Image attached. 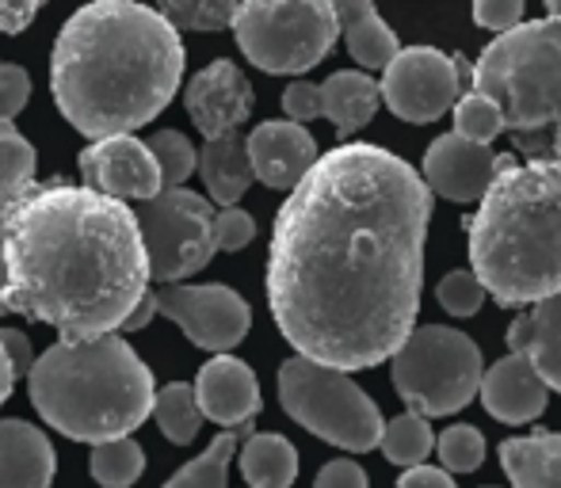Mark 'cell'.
I'll return each instance as SVG.
<instances>
[{
  "label": "cell",
  "mask_w": 561,
  "mask_h": 488,
  "mask_svg": "<svg viewBox=\"0 0 561 488\" xmlns=\"http://www.w3.org/2000/svg\"><path fill=\"white\" fill-rule=\"evenodd\" d=\"M501 466L516 488H561V431L504 439Z\"/></svg>",
  "instance_id": "603a6c76"
},
{
  "label": "cell",
  "mask_w": 561,
  "mask_h": 488,
  "mask_svg": "<svg viewBox=\"0 0 561 488\" xmlns=\"http://www.w3.org/2000/svg\"><path fill=\"white\" fill-rule=\"evenodd\" d=\"M4 282H8V264H4V244H0V313H4Z\"/></svg>",
  "instance_id": "bcb514c9"
},
{
  "label": "cell",
  "mask_w": 561,
  "mask_h": 488,
  "mask_svg": "<svg viewBox=\"0 0 561 488\" xmlns=\"http://www.w3.org/2000/svg\"><path fill=\"white\" fill-rule=\"evenodd\" d=\"M436 302L444 305L450 317H473L481 310V302H485V287H481L473 271H450L439 279Z\"/></svg>",
  "instance_id": "e575fe53"
},
{
  "label": "cell",
  "mask_w": 561,
  "mask_h": 488,
  "mask_svg": "<svg viewBox=\"0 0 561 488\" xmlns=\"http://www.w3.org/2000/svg\"><path fill=\"white\" fill-rule=\"evenodd\" d=\"M283 112H287L290 123H310L321 115V84L310 81H295L287 92H283Z\"/></svg>",
  "instance_id": "f35d334b"
},
{
  "label": "cell",
  "mask_w": 561,
  "mask_h": 488,
  "mask_svg": "<svg viewBox=\"0 0 561 488\" xmlns=\"http://www.w3.org/2000/svg\"><path fill=\"white\" fill-rule=\"evenodd\" d=\"M470 264L504 310L561 290V169L501 156L470 218Z\"/></svg>",
  "instance_id": "277c9868"
},
{
  "label": "cell",
  "mask_w": 561,
  "mask_h": 488,
  "mask_svg": "<svg viewBox=\"0 0 561 488\" xmlns=\"http://www.w3.org/2000/svg\"><path fill=\"white\" fill-rule=\"evenodd\" d=\"M398 488H458L455 481H450L447 469H432V466H409L405 474H401Z\"/></svg>",
  "instance_id": "7bdbcfd3"
},
{
  "label": "cell",
  "mask_w": 561,
  "mask_h": 488,
  "mask_svg": "<svg viewBox=\"0 0 561 488\" xmlns=\"http://www.w3.org/2000/svg\"><path fill=\"white\" fill-rule=\"evenodd\" d=\"M0 225L4 313L43 321L61 340L118 333L153 282L134 210L89 184L31 179Z\"/></svg>",
  "instance_id": "7a4b0ae2"
},
{
  "label": "cell",
  "mask_w": 561,
  "mask_h": 488,
  "mask_svg": "<svg viewBox=\"0 0 561 488\" xmlns=\"http://www.w3.org/2000/svg\"><path fill=\"white\" fill-rule=\"evenodd\" d=\"M157 12L172 23L176 31H226L233 23L237 0H161Z\"/></svg>",
  "instance_id": "4dcf8cb0"
},
{
  "label": "cell",
  "mask_w": 561,
  "mask_h": 488,
  "mask_svg": "<svg viewBox=\"0 0 561 488\" xmlns=\"http://www.w3.org/2000/svg\"><path fill=\"white\" fill-rule=\"evenodd\" d=\"M501 169V153L489 146L462 138V133H444L424 153V184L450 202H473L485 195Z\"/></svg>",
  "instance_id": "9a60e30c"
},
{
  "label": "cell",
  "mask_w": 561,
  "mask_h": 488,
  "mask_svg": "<svg viewBox=\"0 0 561 488\" xmlns=\"http://www.w3.org/2000/svg\"><path fill=\"white\" fill-rule=\"evenodd\" d=\"M252 161V176L260 184L275 187V191H290L298 179L310 172V164L318 161V141L302 123L290 119H272L260 123L256 130L244 138Z\"/></svg>",
  "instance_id": "2e32d148"
},
{
  "label": "cell",
  "mask_w": 561,
  "mask_h": 488,
  "mask_svg": "<svg viewBox=\"0 0 561 488\" xmlns=\"http://www.w3.org/2000/svg\"><path fill=\"white\" fill-rule=\"evenodd\" d=\"M38 153L12 123H0V210L35 179Z\"/></svg>",
  "instance_id": "f546056e"
},
{
  "label": "cell",
  "mask_w": 561,
  "mask_h": 488,
  "mask_svg": "<svg viewBox=\"0 0 561 488\" xmlns=\"http://www.w3.org/2000/svg\"><path fill=\"white\" fill-rule=\"evenodd\" d=\"M504 340L516 356H524L535 367L547 390L561 393V290L535 302L527 313H519Z\"/></svg>",
  "instance_id": "d6986e66"
},
{
  "label": "cell",
  "mask_w": 561,
  "mask_h": 488,
  "mask_svg": "<svg viewBox=\"0 0 561 488\" xmlns=\"http://www.w3.org/2000/svg\"><path fill=\"white\" fill-rule=\"evenodd\" d=\"M378 104V81H370L367 73H355V69H340L321 84V115H329L336 126L340 138H352L355 130H363L375 119Z\"/></svg>",
  "instance_id": "cb8c5ba5"
},
{
  "label": "cell",
  "mask_w": 561,
  "mask_h": 488,
  "mask_svg": "<svg viewBox=\"0 0 561 488\" xmlns=\"http://www.w3.org/2000/svg\"><path fill=\"white\" fill-rule=\"evenodd\" d=\"M27 393L46 428L77 443L134 435L153 408V374L115 333L58 340L27 370Z\"/></svg>",
  "instance_id": "5b68a950"
},
{
  "label": "cell",
  "mask_w": 561,
  "mask_h": 488,
  "mask_svg": "<svg viewBox=\"0 0 561 488\" xmlns=\"http://www.w3.org/2000/svg\"><path fill=\"white\" fill-rule=\"evenodd\" d=\"M233 35L264 73H306L329 58L340 27L333 0H237Z\"/></svg>",
  "instance_id": "9c48e42d"
},
{
  "label": "cell",
  "mask_w": 561,
  "mask_h": 488,
  "mask_svg": "<svg viewBox=\"0 0 561 488\" xmlns=\"http://www.w3.org/2000/svg\"><path fill=\"white\" fill-rule=\"evenodd\" d=\"M237 466L249 488H290L298 477V451L283 435H244L237 446Z\"/></svg>",
  "instance_id": "d4e9b609"
},
{
  "label": "cell",
  "mask_w": 561,
  "mask_h": 488,
  "mask_svg": "<svg viewBox=\"0 0 561 488\" xmlns=\"http://www.w3.org/2000/svg\"><path fill=\"white\" fill-rule=\"evenodd\" d=\"M550 8V20H561V0H547Z\"/></svg>",
  "instance_id": "7dc6e473"
},
{
  "label": "cell",
  "mask_w": 561,
  "mask_h": 488,
  "mask_svg": "<svg viewBox=\"0 0 561 488\" xmlns=\"http://www.w3.org/2000/svg\"><path fill=\"white\" fill-rule=\"evenodd\" d=\"M146 244L149 279L180 282L203 271L215 256V207L187 187H161L134 210Z\"/></svg>",
  "instance_id": "30bf717a"
},
{
  "label": "cell",
  "mask_w": 561,
  "mask_h": 488,
  "mask_svg": "<svg viewBox=\"0 0 561 488\" xmlns=\"http://www.w3.org/2000/svg\"><path fill=\"white\" fill-rule=\"evenodd\" d=\"M393 390L424 420L455 416L478 397L481 348L466 333L447 325H424L393 351Z\"/></svg>",
  "instance_id": "ba28073f"
},
{
  "label": "cell",
  "mask_w": 561,
  "mask_h": 488,
  "mask_svg": "<svg viewBox=\"0 0 561 488\" xmlns=\"http://www.w3.org/2000/svg\"><path fill=\"white\" fill-rule=\"evenodd\" d=\"M256 237V222H252L249 210L241 207H222L215 214V248L222 252H241L244 244Z\"/></svg>",
  "instance_id": "d590c367"
},
{
  "label": "cell",
  "mask_w": 561,
  "mask_h": 488,
  "mask_svg": "<svg viewBox=\"0 0 561 488\" xmlns=\"http://www.w3.org/2000/svg\"><path fill=\"white\" fill-rule=\"evenodd\" d=\"M378 96L386 100L398 119L424 126L436 123L455 107L462 96V73H458V58H447L436 46H405L393 54V61L382 69V84Z\"/></svg>",
  "instance_id": "8fae6325"
},
{
  "label": "cell",
  "mask_w": 561,
  "mask_h": 488,
  "mask_svg": "<svg viewBox=\"0 0 561 488\" xmlns=\"http://www.w3.org/2000/svg\"><path fill=\"white\" fill-rule=\"evenodd\" d=\"M31 100V77L23 66L0 61V123H12Z\"/></svg>",
  "instance_id": "8d00e7d4"
},
{
  "label": "cell",
  "mask_w": 561,
  "mask_h": 488,
  "mask_svg": "<svg viewBox=\"0 0 561 488\" xmlns=\"http://www.w3.org/2000/svg\"><path fill=\"white\" fill-rule=\"evenodd\" d=\"M432 187L370 141L318 153L275 214L267 305L298 356L370 370L416 325Z\"/></svg>",
  "instance_id": "6da1fadb"
},
{
  "label": "cell",
  "mask_w": 561,
  "mask_h": 488,
  "mask_svg": "<svg viewBox=\"0 0 561 488\" xmlns=\"http://www.w3.org/2000/svg\"><path fill=\"white\" fill-rule=\"evenodd\" d=\"M527 0H473V20L485 31H512L524 20Z\"/></svg>",
  "instance_id": "74e56055"
},
{
  "label": "cell",
  "mask_w": 561,
  "mask_h": 488,
  "mask_svg": "<svg viewBox=\"0 0 561 488\" xmlns=\"http://www.w3.org/2000/svg\"><path fill=\"white\" fill-rule=\"evenodd\" d=\"M436 446V435H432L428 420L421 413H401L393 416L390 423H382V435H378V451L386 454V462L393 466H421L424 458Z\"/></svg>",
  "instance_id": "83f0119b"
},
{
  "label": "cell",
  "mask_w": 561,
  "mask_h": 488,
  "mask_svg": "<svg viewBox=\"0 0 561 488\" xmlns=\"http://www.w3.org/2000/svg\"><path fill=\"white\" fill-rule=\"evenodd\" d=\"M0 348H4L8 363H12L15 377L27 374L31 363H35V356H31V340L23 333H15V328H0Z\"/></svg>",
  "instance_id": "b9f144b4"
},
{
  "label": "cell",
  "mask_w": 561,
  "mask_h": 488,
  "mask_svg": "<svg viewBox=\"0 0 561 488\" xmlns=\"http://www.w3.org/2000/svg\"><path fill=\"white\" fill-rule=\"evenodd\" d=\"M46 0H0V35H23Z\"/></svg>",
  "instance_id": "60d3db41"
},
{
  "label": "cell",
  "mask_w": 561,
  "mask_h": 488,
  "mask_svg": "<svg viewBox=\"0 0 561 488\" xmlns=\"http://www.w3.org/2000/svg\"><path fill=\"white\" fill-rule=\"evenodd\" d=\"M481 405L493 420L501 423H531L547 413V400H550V390L535 367L527 363L524 356L508 351L501 363H493L489 370H481Z\"/></svg>",
  "instance_id": "ac0fdd59"
},
{
  "label": "cell",
  "mask_w": 561,
  "mask_h": 488,
  "mask_svg": "<svg viewBox=\"0 0 561 488\" xmlns=\"http://www.w3.org/2000/svg\"><path fill=\"white\" fill-rule=\"evenodd\" d=\"M153 317H157V298H153V290H146V294L138 298V305H134V310L126 313L123 333H138V328H146Z\"/></svg>",
  "instance_id": "ee69618b"
},
{
  "label": "cell",
  "mask_w": 561,
  "mask_h": 488,
  "mask_svg": "<svg viewBox=\"0 0 561 488\" xmlns=\"http://www.w3.org/2000/svg\"><path fill=\"white\" fill-rule=\"evenodd\" d=\"M279 405L310 435L325 439L340 451L367 454L382 435V413L352 382V374L321 367L306 356H295L279 367Z\"/></svg>",
  "instance_id": "52a82bcc"
},
{
  "label": "cell",
  "mask_w": 561,
  "mask_h": 488,
  "mask_svg": "<svg viewBox=\"0 0 561 488\" xmlns=\"http://www.w3.org/2000/svg\"><path fill=\"white\" fill-rule=\"evenodd\" d=\"M89 469L96 477V485L104 488H130L146 469V451L134 443L130 435L104 439V443H92Z\"/></svg>",
  "instance_id": "f1b7e54d"
},
{
  "label": "cell",
  "mask_w": 561,
  "mask_h": 488,
  "mask_svg": "<svg viewBox=\"0 0 561 488\" xmlns=\"http://www.w3.org/2000/svg\"><path fill=\"white\" fill-rule=\"evenodd\" d=\"M12 385H15V370H12V363H8L4 348H0V405L12 397Z\"/></svg>",
  "instance_id": "f6af8a7d"
},
{
  "label": "cell",
  "mask_w": 561,
  "mask_h": 488,
  "mask_svg": "<svg viewBox=\"0 0 561 488\" xmlns=\"http://www.w3.org/2000/svg\"><path fill=\"white\" fill-rule=\"evenodd\" d=\"M252 435V423H237L226 428L218 439H210V446L195 462H187L180 474H172L164 488H229V462L237 458L241 439Z\"/></svg>",
  "instance_id": "484cf974"
},
{
  "label": "cell",
  "mask_w": 561,
  "mask_h": 488,
  "mask_svg": "<svg viewBox=\"0 0 561 488\" xmlns=\"http://www.w3.org/2000/svg\"><path fill=\"white\" fill-rule=\"evenodd\" d=\"M146 146H149V153H153L157 169H161L164 187H180L195 172V164H199V149L180 130H157Z\"/></svg>",
  "instance_id": "d6a6232c"
},
{
  "label": "cell",
  "mask_w": 561,
  "mask_h": 488,
  "mask_svg": "<svg viewBox=\"0 0 561 488\" xmlns=\"http://www.w3.org/2000/svg\"><path fill=\"white\" fill-rule=\"evenodd\" d=\"M187 115L199 126L203 138H222L249 123L252 115V84L233 61L218 58L187 81Z\"/></svg>",
  "instance_id": "5bb4252c"
},
{
  "label": "cell",
  "mask_w": 561,
  "mask_h": 488,
  "mask_svg": "<svg viewBox=\"0 0 561 488\" xmlns=\"http://www.w3.org/2000/svg\"><path fill=\"white\" fill-rule=\"evenodd\" d=\"M336 27L347 43V54L363 69H386L401 50L398 31L378 15L375 0H333Z\"/></svg>",
  "instance_id": "44dd1931"
},
{
  "label": "cell",
  "mask_w": 561,
  "mask_h": 488,
  "mask_svg": "<svg viewBox=\"0 0 561 488\" xmlns=\"http://www.w3.org/2000/svg\"><path fill=\"white\" fill-rule=\"evenodd\" d=\"M470 77L473 92L496 100L519 153L561 169V20L501 31L473 61Z\"/></svg>",
  "instance_id": "8992f818"
},
{
  "label": "cell",
  "mask_w": 561,
  "mask_h": 488,
  "mask_svg": "<svg viewBox=\"0 0 561 488\" xmlns=\"http://www.w3.org/2000/svg\"><path fill=\"white\" fill-rule=\"evenodd\" d=\"M313 488H367V469L352 458H336L329 466H321Z\"/></svg>",
  "instance_id": "ab89813d"
},
{
  "label": "cell",
  "mask_w": 561,
  "mask_h": 488,
  "mask_svg": "<svg viewBox=\"0 0 561 488\" xmlns=\"http://www.w3.org/2000/svg\"><path fill=\"white\" fill-rule=\"evenodd\" d=\"M432 451L439 454L447 474H473L485 462V439H481V431L473 423H455L436 439Z\"/></svg>",
  "instance_id": "836d02e7"
},
{
  "label": "cell",
  "mask_w": 561,
  "mask_h": 488,
  "mask_svg": "<svg viewBox=\"0 0 561 488\" xmlns=\"http://www.w3.org/2000/svg\"><path fill=\"white\" fill-rule=\"evenodd\" d=\"M157 313L176 321L184 336L203 351H233L249 336L252 310L237 290L222 282H203V287H180L164 282V290H153Z\"/></svg>",
  "instance_id": "7c38bea8"
},
{
  "label": "cell",
  "mask_w": 561,
  "mask_h": 488,
  "mask_svg": "<svg viewBox=\"0 0 561 488\" xmlns=\"http://www.w3.org/2000/svg\"><path fill=\"white\" fill-rule=\"evenodd\" d=\"M195 169H199L207 195L218 207H237L241 195L249 191V184L256 179L252 176V161H249V149H244L241 130L222 133V138H207Z\"/></svg>",
  "instance_id": "7402d4cb"
},
{
  "label": "cell",
  "mask_w": 561,
  "mask_h": 488,
  "mask_svg": "<svg viewBox=\"0 0 561 488\" xmlns=\"http://www.w3.org/2000/svg\"><path fill=\"white\" fill-rule=\"evenodd\" d=\"M455 133L489 146L504 133V115L496 107V100H489L485 92H466L455 100Z\"/></svg>",
  "instance_id": "1f68e13d"
},
{
  "label": "cell",
  "mask_w": 561,
  "mask_h": 488,
  "mask_svg": "<svg viewBox=\"0 0 561 488\" xmlns=\"http://www.w3.org/2000/svg\"><path fill=\"white\" fill-rule=\"evenodd\" d=\"M58 458L43 428L0 420V488H50Z\"/></svg>",
  "instance_id": "ffe728a7"
},
{
  "label": "cell",
  "mask_w": 561,
  "mask_h": 488,
  "mask_svg": "<svg viewBox=\"0 0 561 488\" xmlns=\"http://www.w3.org/2000/svg\"><path fill=\"white\" fill-rule=\"evenodd\" d=\"M81 176L92 191H104L112 199H153L161 191V169L146 141L134 133H115V138H96L81 153Z\"/></svg>",
  "instance_id": "4fadbf2b"
},
{
  "label": "cell",
  "mask_w": 561,
  "mask_h": 488,
  "mask_svg": "<svg viewBox=\"0 0 561 488\" xmlns=\"http://www.w3.org/2000/svg\"><path fill=\"white\" fill-rule=\"evenodd\" d=\"M184 81L180 31L141 0H92L58 31L50 92L84 138H115L153 123Z\"/></svg>",
  "instance_id": "3957f363"
},
{
  "label": "cell",
  "mask_w": 561,
  "mask_h": 488,
  "mask_svg": "<svg viewBox=\"0 0 561 488\" xmlns=\"http://www.w3.org/2000/svg\"><path fill=\"white\" fill-rule=\"evenodd\" d=\"M195 400H199L203 420H215L218 428H237V423H252L260 416V382L249 363L218 351L210 363L199 367L195 377Z\"/></svg>",
  "instance_id": "e0dca14e"
},
{
  "label": "cell",
  "mask_w": 561,
  "mask_h": 488,
  "mask_svg": "<svg viewBox=\"0 0 561 488\" xmlns=\"http://www.w3.org/2000/svg\"><path fill=\"white\" fill-rule=\"evenodd\" d=\"M149 416H153L157 428L164 431V439L176 446H187L203 428L199 400H195V390L187 382H169L161 393H153Z\"/></svg>",
  "instance_id": "4316f807"
}]
</instances>
